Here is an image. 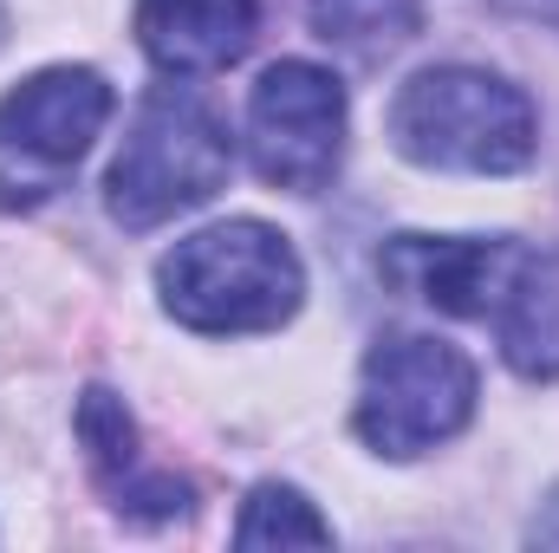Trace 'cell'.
I'll use <instances>...</instances> for the list:
<instances>
[{
  "instance_id": "3",
  "label": "cell",
  "mask_w": 559,
  "mask_h": 553,
  "mask_svg": "<svg viewBox=\"0 0 559 553\" xmlns=\"http://www.w3.org/2000/svg\"><path fill=\"white\" fill-rule=\"evenodd\" d=\"M228 131L222 118L182 92V85H156L150 98L138 105L131 131H124V150L105 176V209L118 228H163L189 209H202L222 183H228Z\"/></svg>"
},
{
  "instance_id": "5",
  "label": "cell",
  "mask_w": 559,
  "mask_h": 553,
  "mask_svg": "<svg viewBox=\"0 0 559 553\" xmlns=\"http://www.w3.org/2000/svg\"><path fill=\"white\" fill-rule=\"evenodd\" d=\"M111 118V85L92 66H52L33 72L0 98V209H39L66 189V176L85 163L92 138Z\"/></svg>"
},
{
  "instance_id": "12",
  "label": "cell",
  "mask_w": 559,
  "mask_h": 553,
  "mask_svg": "<svg viewBox=\"0 0 559 553\" xmlns=\"http://www.w3.org/2000/svg\"><path fill=\"white\" fill-rule=\"evenodd\" d=\"M235 548H332V521H325L299 489L261 482V489L241 502Z\"/></svg>"
},
{
  "instance_id": "10",
  "label": "cell",
  "mask_w": 559,
  "mask_h": 553,
  "mask_svg": "<svg viewBox=\"0 0 559 553\" xmlns=\"http://www.w3.org/2000/svg\"><path fill=\"white\" fill-rule=\"evenodd\" d=\"M79 443H85L98 482L118 495V508L156 515V521L189 508V482H176V475H143L138 469V423L124 411V398H111L105 385H92V391L79 398Z\"/></svg>"
},
{
  "instance_id": "4",
  "label": "cell",
  "mask_w": 559,
  "mask_h": 553,
  "mask_svg": "<svg viewBox=\"0 0 559 553\" xmlns=\"http://www.w3.org/2000/svg\"><path fill=\"white\" fill-rule=\"evenodd\" d=\"M475 416V365L429 332H397L365 352L358 372V436L378 456L411 462L423 449L449 443Z\"/></svg>"
},
{
  "instance_id": "7",
  "label": "cell",
  "mask_w": 559,
  "mask_h": 553,
  "mask_svg": "<svg viewBox=\"0 0 559 553\" xmlns=\"http://www.w3.org/2000/svg\"><path fill=\"white\" fill-rule=\"evenodd\" d=\"M481 319L495 326V345L521 378H534V385L559 378V248L514 242Z\"/></svg>"
},
{
  "instance_id": "2",
  "label": "cell",
  "mask_w": 559,
  "mask_h": 553,
  "mask_svg": "<svg viewBox=\"0 0 559 553\" xmlns=\"http://www.w3.org/2000/svg\"><path fill=\"white\" fill-rule=\"evenodd\" d=\"M391 143L423 169L508 176L534 156L540 118L521 85L475 66H429L391 98Z\"/></svg>"
},
{
  "instance_id": "13",
  "label": "cell",
  "mask_w": 559,
  "mask_h": 553,
  "mask_svg": "<svg viewBox=\"0 0 559 553\" xmlns=\"http://www.w3.org/2000/svg\"><path fill=\"white\" fill-rule=\"evenodd\" d=\"M521 7H547V13H559V0H521Z\"/></svg>"
},
{
  "instance_id": "11",
  "label": "cell",
  "mask_w": 559,
  "mask_h": 553,
  "mask_svg": "<svg viewBox=\"0 0 559 553\" xmlns=\"http://www.w3.org/2000/svg\"><path fill=\"white\" fill-rule=\"evenodd\" d=\"M423 26V0H312V33L358 59H384L411 46Z\"/></svg>"
},
{
  "instance_id": "8",
  "label": "cell",
  "mask_w": 559,
  "mask_h": 553,
  "mask_svg": "<svg viewBox=\"0 0 559 553\" xmlns=\"http://www.w3.org/2000/svg\"><path fill=\"white\" fill-rule=\"evenodd\" d=\"M261 26V0H138V46L169 79L228 72Z\"/></svg>"
},
{
  "instance_id": "6",
  "label": "cell",
  "mask_w": 559,
  "mask_h": 553,
  "mask_svg": "<svg viewBox=\"0 0 559 553\" xmlns=\"http://www.w3.org/2000/svg\"><path fill=\"white\" fill-rule=\"evenodd\" d=\"M248 156L274 189H325L345 156V85L312 59L267 66L248 98Z\"/></svg>"
},
{
  "instance_id": "1",
  "label": "cell",
  "mask_w": 559,
  "mask_h": 553,
  "mask_svg": "<svg viewBox=\"0 0 559 553\" xmlns=\"http://www.w3.org/2000/svg\"><path fill=\"white\" fill-rule=\"evenodd\" d=\"M169 319L189 332H274L299 313L306 268L293 242L267 222H215L176 242L156 268Z\"/></svg>"
},
{
  "instance_id": "14",
  "label": "cell",
  "mask_w": 559,
  "mask_h": 553,
  "mask_svg": "<svg viewBox=\"0 0 559 553\" xmlns=\"http://www.w3.org/2000/svg\"><path fill=\"white\" fill-rule=\"evenodd\" d=\"M0 26H7V20H0Z\"/></svg>"
},
{
  "instance_id": "9",
  "label": "cell",
  "mask_w": 559,
  "mask_h": 553,
  "mask_svg": "<svg viewBox=\"0 0 559 553\" xmlns=\"http://www.w3.org/2000/svg\"><path fill=\"white\" fill-rule=\"evenodd\" d=\"M514 242H468V235H397L384 255H378V274L391 286H404L411 299H429L436 313H455V319H481L488 313V293L501 280Z\"/></svg>"
}]
</instances>
